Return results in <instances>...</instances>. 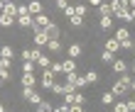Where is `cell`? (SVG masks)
Listing matches in <instances>:
<instances>
[{
  "instance_id": "cell-1",
  "label": "cell",
  "mask_w": 135,
  "mask_h": 112,
  "mask_svg": "<svg viewBox=\"0 0 135 112\" xmlns=\"http://www.w3.org/2000/svg\"><path fill=\"white\" fill-rule=\"evenodd\" d=\"M54 83H57V76H54L49 68H47V71H42V78H39V85H42L44 90H52V88H54Z\"/></svg>"
},
{
  "instance_id": "cell-2",
  "label": "cell",
  "mask_w": 135,
  "mask_h": 112,
  "mask_svg": "<svg viewBox=\"0 0 135 112\" xmlns=\"http://www.w3.org/2000/svg\"><path fill=\"white\" fill-rule=\"evenodd\" d=\"M66 83H71L79 90V88H86L89 83H86V76H81V73H66Z\"/></svg>"
},
{
  "instance_id": "cell-3",
  "label": "cell",
  "mask_w": 135,
  "mask_h": 112,
  "mask_svg": "<svg viewBox=\"0 0 135 112\" xmlns=\"http://www.w3.org/2000/svg\"><path fill=\"white\" fill-rule=\"evenodd\" d=\"M22 98L30 100L32 105H39V102H42V95H39L35 88H22Z\"/></svg>"
},
{
  "instance_id": "cell-4",
  "label": "cell",
  "mask_w": 135,
  "mask_h": 112,
  "mask_svg": "<svg viewBox=\"0 0 135 112\" xmlns=\"http://www.w3.org/2000/svg\"><path fill=\"white\" fill-rule=\"evenodd\" d=\"M47 42H49L47 32H44V29H35V46H37V49H42V46H47Z\"/></svg>"
},
{
  "instance_id": "cell-5",
  "label": "cell",
  "mask_w": 135,
  "mask_h": 112,
  "mask_svg": "<svg viewBox=\"0 0 135 112\" xmlns=\"http://www.w3.org/2000/svg\"><path fill=\"white\" fill-rule=\"evenodd\" d=\"M110 7H113V15H115V12H128V10H130L128 0H110Z\"/></svg>"
},
{
  "instance_id": "cell-6",
  "label": "cell",
  "mask_w": 135,
  "mask_h": 112,
  "mask_svg": "<svg viewBox=\"0 0 135 112\" xmlns=\"http://www.w3.org/2000/svg\"><path fill=\"white\" fill-rule=\"evenodd\" d=\"M20 56H22V61H35L37 63V59L42 56V51H39V49H25Z\"/></svg>"
},
{
  "instance_id": "cell-7",
  "label": "cell",
  "mask_w": 135,
  "mask_h": 112,
  "mask_svg": "<svg viewBox=\"0 0 135 112\" xmlns=\"http://www.w3.org/2000/svg\"><path fill=\"white\" fill-rule=\"evenodd\" d=\"M47 27H49V17H47V15H37L32 29H47Z\"/></svg>"
},
{
  "instance_id": "cell-8",
  "label": "cell",
  "mask_w": 135,
  "mask_h": 112,
  "mask_svg": "<svg viewBox=\"0 0 135 112\" xmlns=\"http://www.w3.org/2000/svg\"><path fill=\"white\" fill-rule=\"evenodd\" d=\"M106 51H110V54H118V51H120V42H118L115 37H110L108 42H106Z\"/></svg>"
},
{
  "instance_id": "cell-9",
  "label": "cell",
  "mask_w": 135,
  "mask_h": 112,
  "mask_svg": "<svg viewBox=\"0 0 135 112\" xmlns=\"http://www.w3.org/2000/svg\"><path fill=\"white\" fill-rule=\"evenodd\" d=\"M115 39H118V42H128V39H130V32H128V27H118L115 29Z\"/></svg>"
},
{
  "instance_id": "cell-10",
  "label": "cell",
  "mask_w": 135,
  "mask_h": 112,
  "mask_svg": "<svg viewBox=\"0 0 135 112\" xmlns=\"http://www.w3.org/2000/svg\"><path fill=\"white\" fill-rule=\"evenodd\" d=\"M110 66H113V73H125V71H128V63H125L123 59H115Z\"/></svg>"
},
{
  "instance_id": "cell-11",
  "label": "cell",
  "mask_w": 135,
  "mask_h": 112,
  "mask_svg": "<svg viewBox=\"0 0 135 112\" xmlns=\"http://www.w3.org/2000/svg\"><path fill=\"white\" fill-rule=\"evenodd\" d=\"M0 15H10V17L17 20V5H15V3H5V7H3V12H0Z\"/></svg>"
},
{
  "instance_id": "cell-12",
  "label": "cell",
  "mask_w": 135,
  "mask_h": 112,
  "mask_svg": "<svg viewBox=\"0 0 135 112\" xmlns=\"http://www.w3.org/2000/svg\"><path fill=\"white\" fill-rule=\"evenodd\" d=\"M61 71H64V73H76V61H74V59L61 61Z\"/></svg>"
},
{
  "instance_id": "cell-13",
  "label": "cell",
  "mask_w": 135,
  "mask_h": 112,
  "mask_svg": "<svg viewBox=\"0 0 135 112\" xmlns=\"http://www.w3.org/2000/svg\"><path fill=\"white\" fill-rule=\"evenodd\" d=\"M27 7H30V15H32V17L42 15V3H39V0H32V3H27Z\"/></svg>"
},
{
  "instance_id": "cell-14",
  "label": "cell",
  "mask_w": 135,
  "mask_h": 112,
  "mask_svg": "<svg viewBox=\"0 0 135 112\" xmlns=\"http://www.w3.org/2000/svg\"><path fill=\"white\" fill-rule=\"evenodd\" d=\"M35 83H37L35 73H25V76H22V88H35Z\"/></svg>"
},
{
  "instance_id": "cell-15",
  "label": "cell",
  "mask_w": 135,
  "mask_h": 112,
  "mask_svg": "<svg viewBox=\"0 0 135 112\" xmlns=\"http://www.w3.org/2000/svg\"><path fill=\"white\" fill-rule=\"evenodd\" d=\"M17 25L20 27H32L35 25V17H32V15H20V17H17Z\"/></svg>"
},
{
  "instance_id": "cell-16",
  "label": "cell",
  "mask_w": 135,
  "mask_h": 112,
  "mask_svg": "<svg viewBox=\"0 0 135 112\" xmlns=\"http://www.w3.org/2000/svg\"><path fill=\"white\" fill-rule=\"evenodd\" d=\"M98 15H101V17H113V7H110V3H103L98 7Z\"/></svg>"
},
{
  "instance_id": "cell-17",
  "label": "cell",
  "mask_w": 135,
  "mask_h": 112,
  "mask_svg": "<svg viewBox=\"0 0 135 112\" xmlns=\"http://www.w3.org/2000/svg\"><path fill=\"white\" fill-rule=\"evenodd\" d=\"M37 66L42 68V71H47V68L52 66V59H49V56H47V54H42V56H39V59H37Z\"/></svg>"
},
{
  "instance_id": "cell-18",
  "label": "cell",
  "mask_w": 135,
  "mask_h": 112,
  "mask_svg": "<svg viewBox=\"0 0 135 112\" xmlns=\"http://www.w3.org/2000/svg\"><path fill=\"white\" fill-rule=\"evenodd\" d=\"M66 54H69V59H79V56H81V46H79V44H71L69 46V49H66Z\"/></svg>"
},
{
  "instance_id": "cell-19",
  "label": "cell",
  "mask_w": 135,
  "mask_h": 112,
  "mask_svg": "<svg viewBox=\"0 0 135 112\" xmlns=\"http://www.w3.org/2000/svg\"><path fill=\"white\" fill-rule=\"evenodd\" d=\"M44 32H47V37H49V39H59V27L54 25V22H49V27H47Z\"/></svg>"
},
{
  "instance_id": "cell-20",
  "label": "cell",
  "mask_w": 135,
  "mask_h": 112,
  "mask_svg": "<svg viewBox=\"0 0 135 112\" xmlns=\"http://www.w3.org/2000/svg\"><path fill=\"white\" fill-rule=\"evenodd\" d=\"M15 25V17H10V15H0V27L7 29V27H12Z\"/></svg>"
},
{
  "instance_id": "cell-21",
  "label": "cell",
  "mask_w": 135,
  "mask_h": 112,
  "mask_svg": "<svg viewBox=\"0 0 135 112\" xmlns=\"http://www.w3.org/2000/svg\"><path fill=\"white\" fill-rule=\"evenodd\" d=\"M0 56H3V59H10L12 61V56H15V51H12V46H0Z\"/></svg>"
},
{
  "instance_id": "cell-22",
  "label": "cell",
  "mask_w": 135,
  "mask_h": 112,
  "mask_svg": "<svg viewBox=\"0 0 135 112\" xmlns=\"http://www.w3.org/2000/svg\"><path fill=\"white\" fill-rule=\"evenodd\" d=\"M47 49H49V51H54V54H59V49H61L59 39H49V42H47Z\"/></svg>"
},
{
  "instance_id": "cell-23",
  "label": "cell",
  "mask_w": 135,
  "mask_h": 112,
  "mask_svg": "<svg viewBox=\"0 0 135 112\" xmlns=\"http://www.w3.org/2000/svg\"><path fill=\"white\" fill-rule=\"evenodd\" d=\"M113 100H115V95H113V93H110V90L101 95V102H103V105H113Z\"/></svg>"
},
{
  "instance_id": "cell-24",
  "label": "cell",
  "mask_w": 135,
  "mask_h": 112,
  "mask_svg": "<svg viewBox=\"0 0 135 112\" xmlns=\"http://www.w3.org/2000/svg\"><path fill=\"white\" fill-rule=\"evenodd\" d=\"M35 68H37L35 61H22V71H25V73H35Z\"/></svg>"
},
{
  "instance_id": "cell-25",
  "label": "cell",
  "mask_w": 135,
  "mask_h": 112,
  "mask_svg": "<svg viewBox=\"0 0 135 112\" xmlns=\"http://www.w3.org/2000/svg\"><path fill=\"white\" fill-rule=\"evenodd\" d=\"M101 61H103V63H113V61H115V54H110V51H106V49H103Z\"/></svg>"
},
{
  "instance_id": "cell-26",
  "label": "cell",
  "mask_w": 135,
  "mask_h": 112,
  "mask_svg": "<svg viewBox=\"0 0 135 112\" xmlns=\"http://www.w3.org/2000/svg\"><path fill=\"white\" fill-rule=\"evenodd\" d=\"M84 76H86V83H89V85L98 83V73H96V71H89V73H84Z\"/></svg>"
},
{
  "instance_id": "cell-27",
  "label": "cell",
  "mask_w": 135,
  "mask_h": 112,
  "mask_svg": "<svg viewBox=\"0 0 135 112\" xmlns=\"http://www.w3.org/2000/svg\"><path fill=\"white\" fill-rule=\"evenodd\" d=\"M69 22H71V27H84V17H79V15H74V17H69Z\"/></svg>"
},
{
  "instance_id": "cell-28",
  "label": "cell",
  "mask_w": 135,
  "mask_h": 112,
  "mask_svg": "<svg viewBox=\"0 0 135 112\" xmlns=\"http://www.w3.org/2000/svg\"><path fill=\"white\" fill-rule=\"evenodd\" d=\"M49 71H52L54 76H57V73H64V71H61V61H52V66H49Z\"/></svg>"
},
{
  "instance_id": "cell-29",
  "label": "cell",
  "mask_w": 135,
  "mask_h": 112,
  "mask_svg": "<svg viewBox=\"0 0 135 112\" xmlns=\"http://www.w3.org/2000/svg\"><path fill=\"white\" fill-rule=\"evenodd\" d=\"M113 27V17H101V29H110Z\"/></svg>"
},
{
  "instance_id": "cell-30",
  "label": "cell",
  "mask_w": 135,
  "mask_h": 112,
  "mask_svg": "<svg viewBox=\"0 0 135 112\" xmlns=\"http://www.w3.org/2000/svg\"><path fill=\"white\" fill-rule=\"evenodd\" d=\"M37 107H39V112H54V107L49 105V102H44V100H42V102H39V105H37Z\"/></svg>"
},
{
  "instance_id": "cell-31",
  "label": "cell",
  "mask_w": 135,
  "mask_h": 112,
  "mask_svg": "<svg viewBox=\"0 0 135 112\" xmlns=\"http://www.w3.org/2000/svg\"><path fill=\"white\" fill-rule=\"evenodd\" d=\"M0 71H10V59H3L0 56Z\"/></svg>"
},
{
  "instance_id": "cell-32",
  "label": "cell",
  "mask_w": 135,
  "mask_h": 112,
  "mask_svg": "<svg viewBox=\"0 0 135 112\" xmlns=\"http://www.w3.org/2000/svg\"><path fill=\"white\" fill-rule=\"evenodd\" d=\"M52 93H54V95H64V85H61V83H54Z\"/></svg>"
},
{
  "instance_id": "cell-33",
  "label": "cell",
  "mask_w": 135,
  "mask_h": 112,
  "mask_svg": "<svg viewBox=\"0 0 135 112\" xmlns=\"http://www.w3.org/2000/svg\"><path fill=\"white\" fill-rule=\"evenodd\" d=\"M20 15H30V7L27 5H17V17Z\"/></svg>"
},
{
  "instance_id": "cell-34",
  "label": "cell",
  "mask_w": 135,
  "mask_h": 112,
  "mask_svg": "<svg viewBox=\"0 0 135 112\" xmlns=\"http://www.w3.org/2000/svg\"><path fill=\"white\" fill-rule=\"evenodd\" d=\"M74 10H76V15H79V17H84V15H86V5H76Z\"/></svg>"
},
{
  "instance_id": "cell-35",
  "label": "cell",
  "mask_w": 135,
  "mask_h": 112,
  "mask_svg": "<svg viewBox=\"0 0 135 112\" xmlns=\"http://www.w3.org/2000/svg\"><path fill=\"white\" fill-rule=\"evenodd\" d=\"M120 49H125V51H133V39H128V42H123V44H120Z\"/></svg>"
},
{
  "instance_id": "cell-36",
  "label": "cell",
  "mask_w": 135,
  "mask_h": 112,
  "mask_svg": "<svg viewBox=\"0 0 135 112\" xmlns=\"http://www.w3.org/2000/svg\"><path fill=\"white\" fill-rule=\"evenodd\" d=\"M115 112H128V105L125 102H115Z\"/></svg>"
},
{
  "instance_id": "cell-37",
  "label": "cell",
  "mask_w": 135,
  "mask_h": 112,
  "mask_svg": "<svg viewBox=\"0 0 135 112\" xmlns=\"http://www.w3.org/2000/svg\"><path fill=\"white\" fill-rule=\"evenodd\" d=\"M54 3H57V7H59V10H66V7H69V3H66V0H54Z\"/></svg>"
},
{
  "instance_id": "cell-38",
  "label": "cell",
  "mask_w": 135,
  "mask_h": 112,
  "mask_svg": "<svg viewBox=\"0 0 135 112\" xmlns=\"http://www.w3.org/2000/svg\"><path fill=\"white\" fill-rule=\"evenodd\" d=\"M86 3H89V5H93V7H101L103 3H106V0H86Z\"/></svg>"
},
{
  "instance_id": "cell-39",
  "label": "cell",
  "mask_w": 135,
  "mask_h": 112,
  "mask_svg": "<svg viewBox=\"0 0 135 112\" xmlns=\"http://www.w3.org/2000/svg\"><path fill=\"white\" fill-rule=\"evenodd\" d=\"M0 78H3V83L10 81V71H0Z\"/></svg>"
},
{
  "instance_id": "cell-40",
  "label": "cell",
  "mask_w": 135,
  "mask_h": 112,
  "mask_svg": "<svg viewBox=\"0 0 135 112\" xmlns=\"http://www.w3.org/2000/svg\"><path fill=\"white\" fill-rule=\"evenodd\" d=\"M125 105H128V112H135V98H133V100H128Z\"/></svg>"
},
{
  "instance_id": "cell-41",
  "label": "cell",
  "mask_w": 135,
  "mask_h": 112,
  "mask_svg": "<svg viewBox=\"0 0 135 112\" xmlns=\"http://www.w3.org/2000/svg\"><path fill=\"white\" fill-rule=\"evenodd\" d=\"M54 112H69V105H59V107H54Z\"/></svg>"
},
{
  "instance_id": "cell-42",
  "label": "cell",
  "mask_w": 135,
  "mask_h": 112,
  "mask_svg": "<svg viewBox=\"0 0 135 112\" xmlns=\"http://www.w3.org/2000/svg\"><path fill=\"white\" fill-rule=\"evenodd\" d=\"M130 17H133V22H135V7H130Z\"/></svg>"
},
{
  "instance_id": "cell-43",
  "label": "cell",
  "mask_w": 135,
  "mask_h": 112,
  "mask_svg": "<svg viewBox=\"0 0 135 112\" xmlns=\"http://www.w3.org/2000/svg\"><path fill=\"white\" fill-rule=\"evenodd\" d=\"M130 93H133V95H135V78H133V88H130Z\"/></svg>"
},
{
  "instance_id": "cell-44",
  "label": "cell",
  "mask_w": 135,
  "mask_h": 112,
  "mask_svg": "<svg viewBox=\"0 0 135 112\" xmlns=\"http://www.w3.org/2000/svg\"><path fill=\"white\" fill-rule=\"evenodd\" d=\"M128 5H130V7H135V0H128Z\"/></svg>"
},
{
  "instance_id": "cell-45",
  "label": "cell",
  "mask_w": 135,
  "mask_h": 112,
  "mask_svg": "<svg viewBox=\"0 0 135 112\" xmlns=\"http://www.w3.org/2000/svg\"><path fill=\"white\" fill-rule=\"evenodd\" d=\"M3 7H5V3H3V0H0V12H3Z\"/></svg>"
},
{
  "instance_id": "cell-46",
  "label": "cell",
  "mask_w": 135,
  "mask_h": 112,
  "mask_svg": "<svg viewBox=\"0 0 135 112\" xmlns=\"http://www.w3.org/2000/svg\"><path fill=\"white\" fill-rule=\"evenodd\" d=\"M0 112H7V110H5V107H3V105H0Z\"/></svg>"
},
{
  "instance_id": "cell-47",
  "label": "cell",
  "mask_w": 135,
  "mask_h": 112,
  "mask_svg": "<svg viewBox=\"0 0 135 112\" xmlns=\"http://www.w3.org/2000/svg\"><path fill=\"white\" fill-rule=\"evenodd\" d=\"M3 3H12V0H3Z\"/></svg>"
},
{
  "instance_id": "cell-48",
  "label": "cell",
  "mask_w": 135,
  "mask_h": 112,
  "mask_svg": "<svg viewBox=\"0 0 135 112\" xmlns=\"http://www.w3.org/2000/svg\"><path fill=\"white\" fill-rule=\"evenodd\" d=\"M133 51H135V42H133Z\"/></svg>"
},
{
  "instance_id": "cell-49",
  "label": "cell",
  "mask_w": 135,
  "mask_h": 112,
  "mask_svg": "<svg viewBox=\"0 0 135 112\" xmlns=\"http://www.w3.org/2000/svg\"><path fill=\"white\" fill-rule=\"evenodd\" d=\"M133 71H135V61H133Z\"/></svg>"
},
{
  "instance_id": "cell-50",
  "label": "cell",
  "mask_w": 135,
  "mask_h": 112,
  "mask_svg": "<svg viewBox=\"0 0 135 112\" xmlns=\"http://www.w3.org/2000/svg\"><path fill=\"white\" fill-rule=\"evenodd\" d=\"M0 83H3V78H0Z\"/></svg>"
},
{
  "instance_id": "cell-51",
  "label": "cell",
  "mask_w": 135,
  "mask_h": 112,
  "mask_svg": "<svg viewBox=\"0 0 135 112\" xmlns=\"http://www.w3.org/2000/svg\"><path fill=\"white\" fill-rule=\"evenodd\" d=\"M12 112H17V110H12Z\"/></svg>"
},
{
  "instance_id": "cell-52",
  "label": "cell",
  "mask_w": 135,
  "mask_h": 112,
  "mask_svg": "<svg viewBox=\"0 0 135 112\" xmlns=\"http://www.w3.org/2000/svg\"><path fill=\"white\" fill-rule=\"evenodd\" d=\"M81 112H86V110H81Z\"/></svg>"
}]
</instances>
